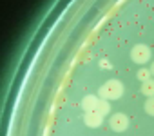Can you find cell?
<instances>
[{"instance_id": "6", "label": "cell", "mask_w": 154, "mask_h": 136, "mask_svg": "<svg viewBox=\"0 0 154 136\" xmlns=\"http://www.w3.org/2000/svg\"><path fill=\"white\" fill-rule=\"evenodd\" d=\"M141 93L147 96V98H152L154 96V80H147L141 84Z\"/></svg>"}, {"instance_id": "2", "label": "cell", "mask_w": 154, "mask_h": 136, "mask_svg": "<svg viewBox=\"0 0 154 136\" xmlns=\"http://www.w3.org/2000/svg\"><path fill=\"white\" fill-rule=\"evenodd\" d=\"M131 58H132V62H136V63H140V65L150 62V47L145 45V44L134 45V47L131 49Z\"/></svg>"}, {"instance_id": "5", "label": "cell", "mask_w": 154, "mask_h": 136, "mask_svg": "<svg viewBox=\"0 0 154 136\" xmlns=\"http://www.w3.org/2000/svg\"><path fill=\"white\" fill-rule=\"evenodd\" d=\"M84 122H85V125H89V127H100L102 122H103V116L98 114L96 111H94V113H85Z\"/></svg>"}, {"instance_id": "8", "label": "cell", "mask_w": 154, "mask_h": 136, "mask_svg": "<svg viewBox=\"0 0 154 136\" xmlns=\"http://www.w3.org/2000/svg\"><path fill=\"white\" fill-rule=\"evenodd\" d=\"M150 75H152L150 69H140V71H138V78L141 80V84L147 82V80H150Z\"/></svg>"}, {"instance_id": "9", "label": "cell", "mask_w": 154, "mask_h": 136, "mask_svg": "<svg viewBox=\"0 0 154 136\" xmlns=\"http://www.w3.org/2000/svg\"><path fill=\"white\" fill-rule=\"evenodd\" d=\"M145 113L150 114V116H154V96L147 98V102H145Z\"/></svg>"}, {"instance_id": "7", "label": "cell", "mask_w": 154, "mask_h": 136, "mask_svg": "<svg viewBox=\"0 0 154 136\" xmlns=\"http://www.w3.org/2000/svg\"><path fill=\"white\" fill-rule=\"evenodd\" d=\"M96 113H98V114H102V116L109 114V113H111V104H107V100H100V104H98V109H96Z\"/></svg>"}, {"instance_id": "3", "label": "cell", "mask_w": 154, "mask_h": 136, "mask_svg": "<svg viewBox=\"0 0 154 136\" xmlns=\"http://www.w3.org/2000/svg\"><path fill=\"white\" fill-rule=\"evenodd\" d=\"M109 125H111L112 131L123 132V131L129 127V116L123 114V113H116V114H112V116L109 118Z\"/></svg>"}, {"instance_id": "10", "label": "cell", "mask_w": 154, "mask_h": 136, "mask_svg": "<svg viewBox=\"0 0 154 136\" xmlns=\"http://www.w3.org/2000/svg\"><path fill=\"white\" fill-rule=\"evenodd\" d=\"M150 73H152V75H154V62H152V63H150Z\"/></svg>"}, {"instance_id": "1", "label": "cell", "mask_w": 154, "mask_h": 136, "mask_svg": "<svg viewBox=\"0 0 154 136\" xmlns=\"http://www.w3.org/2000/svg\"><path fill=\"white\" fill-rule=\"evenodd\" d=\"M98 94H100V98L102 100H116V98H120L122 94H123V84L120 82V80H116V78H112V80H107L100 89H98Z\"/></svg>"}, {"instance_id": "4", "label": "cell", "mask_w": 154, "mask_h": 136, "mask_svg": "<svg viewBox=\"0 0 154 136\" xmlns=\"http://www.w3.org/2000/svg\"><path fill=\"white\" fill-rule=\"evenodd\" d=\"M98 104H100V98L94 96V94H87V96H84V100H82V107H84L85 113H94V111L98 109Z\"/></svg>"}]
</instances>
